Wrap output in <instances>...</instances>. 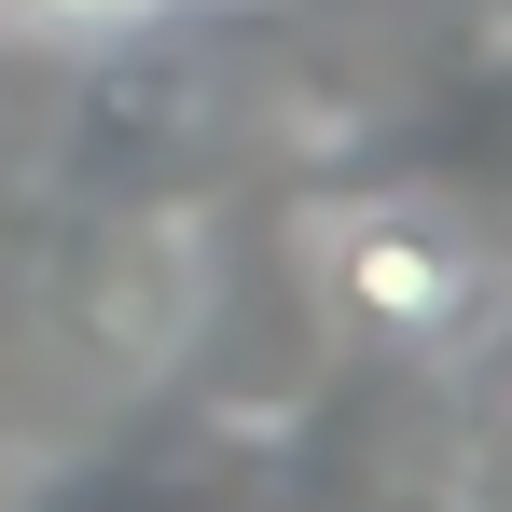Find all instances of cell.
<instances>
[{"label":"cell","instance_id":"cell-1","mask_svg":"<svg viewBox=\"0 0 512 512\" xmlns=\"http://www.w3.org/2000/svg\"><path fill=\"white\" fill-rule=\"evenodd\" d=\"M194 319H208V236H194V208L125 194V208L70 222V250H56V333L84 360L153 374V360L194 346Z\"/></svg>","mask_w":512,"mask_h":512},{"label":"cell","instance_id":"cell-2","mask_svg":"<svg viewBox=\"0 0 512 512\" xmlns=\"http://www.w3.org/2000/svg\"><path fill=\"white\" fill-rule=\"evenodd\" d=\"M319 291L333 319H360L374 346H457L485 319V236L443 208V194H346L319 222Z\"/></svg>","mask_w":512,"mask_h":512},{"label":"cell","instance_id":"cell-3","mask_svg":"<svg viewBox=\"0 0 512 512\" xmlns=\"http://www.w3.org/2000/svg\"><path fill=\"white\" fill-rule=\"evenodd\" d=\"M167 14L180 0H0V28H28V42H139Z\"/></svg>","mask_w":512,"mask_h":512}]
</instances>
